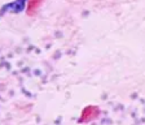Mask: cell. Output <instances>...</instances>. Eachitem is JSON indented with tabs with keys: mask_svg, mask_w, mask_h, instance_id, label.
Returning <instances> with one entry per match:
<instances>
[{
	"mask_svg": "<svg viewBox=\"0 0 145 125\" xmlns=\"http://www.w3.org/2000/svg\"><path fill=\"white\" fill-rule=\"evenodd\" d=\"M24 8H25V1H13V3H9L7 5H4L1 12H4L5 9H9L13 13H18V12H21Z\"/></svg>",
	"mask_w": 145,
	"mask_h": 125,
	"instance_id": "cell-1",
	"label": "cell"
}]
</instances>
